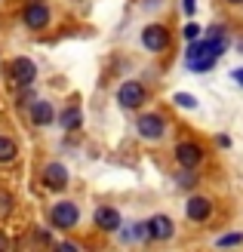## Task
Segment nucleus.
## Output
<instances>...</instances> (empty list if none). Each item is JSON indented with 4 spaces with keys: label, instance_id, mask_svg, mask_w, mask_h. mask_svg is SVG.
Wrapping results in <instances>:
<instances>
[{
    "label": "nucleus",
    "instance_id": "nucleus-21",
    "mask_svg": "<svg viewBox=\"0 0 243 252\" xmlns=\"http://www.w3.org/2000/svg\"><path fill=\"white\" fill-rule=\"evenodd\" d=\"M34 237H37V240H40V243H49V234H46V231H37Z\"/></svg>",
    "mask_w": 243,
    "mask_h": 252
},
{
    "label": "nucleus",
    "instance_id": "nucleus-6",
    "mask_svg": "<svg viewBox=\"0 0 243 252\" xmlns=\"http://www.w3.org/2000/svg\"><path fill=\"white\" fill-rule=\"evenodd\" d=\"M175 160L182 163L185 169H194L197 163L203 160V151H200V145H191V142H182L175 148Z\"/></svg>",
    "mask_w": 243,
    "mask_h": 252
},
{
    "label": "nucleus",
    "instance_id": "nucleus-20",
    "mask_svg": "<svg viewBox=\"0 0 243 252\" xmlns=\"http://www.w3.org/2000/svg\"><path fill=\"white\" fill-rule=\"evenodd\" d=\"M194 182H197V179H194L191 172H185V175H182V185H194Z\"/></svg>",
    "mask_w": 243,
    "mask_h": 252
},
{
    "label": "nucleus",
    "instance_id": "nucleus-24",
    "mask_svg": "<svg viewBox=\"0 0 243 252\" xmlns=\"http://www.w3.org/2000/svg\"><path fill=\"white\" fill-rule=\"evenodd\" d=\"M228 3H243V0H228Z\"/></svg>",
    "mask_w": 243,
    "mask_h": 252
},
{
    "label": "nucleus",
    "instance_id": "nucleus-13",
    "mask_svg": "<svg viewBox=\"0 0 243 252\" xmlns=\"http://www.w3.org/2000/svg\"><path fill=\"white\" fill-rule=\"evenodd\" d=\"M59 120H62V126H65V129H77V126H80V111H77V108H65Z\"/></svg>",
    "mask_w": 243,
    "mask_h": 252
},
{
    "label": "nucleus",
    "instance_id": "nucleus-1",
    "mask_svg": "<svg viewBox=\"0 0 243 252\" xmlns=\"http://www.w3.org/2000/svg\"><path fill=\"white\" fill-rule=\"evenodd\" d=\"M53 224L56 228H62V231H68V228H74L77 224V219H80V212H77V206L74 203H68V200H62V203H56L53 206Z\"/></svg>",
    "mask_w": 243,
    "mask_h": 252
},
{
    "label": "nucleus",
    "instance_id": "nucleus-22",
    "mask_svg": "<svg viewBox=\"0 0 243 252\" xmlns=\"http://www.w3.org/2000/svg\"><path fill=\"white\" fill-rule=\"evenodd\" d=\"M231 77H234V80H237V83L243 86V68H240V71H234V74H231Z\"/></svg>",
    "mask_w": 243,
    "mask_h": 252
},
{
    "label": "nucleus",
    "instance_id": "nucleus-14",
    "mask_svg": "<svg viewBox=\"0 0 243 252\" xmlns=\"http://www.w3.org/2000/svg\"><path fill=\"white\" fill-rule=\"evenodd\" d=\"M12 157H16V142L6 135H0V163H9Z\"/></svg>",
    "mask_w": 243,
    "mask_h": 252
},
{
    "label": "nucleus",
    "instance_id": "nucleus-10",
    "mask_svg": "<svg viewBox=\"0 0 243 252\" xmlns=\"http://www.w3.org/2000/svg\"><path fill=\"white\" fill-rule=\"evenodd\" d=\"M185 212H188V219H191V221H203V219H209L212 203H209L207 197H191V200H188V206H185Z\"/></svg>",
    "mask_w": 243,
    "mask_h": 252
},
{
    "label": "nucleus",
    "instance_id": "nucleus-19",
    "mask_svg": "<svg viewBox=\"0 0 243 252\" xmlns=\"http://www.w3.org/2000/svg\"><path fill=\"white\" fill-rule=\"evenodd\" d=\"M182 9L188 12V16H191V12H194L197 9V0H182Z\"/></svg>",
    "mask_w": 243,
    "mask_h": 252
},
{
    "label": "nucleus",
    "instance_id": "nucleus-15",
    "mask_svg": "<svg viewBox=\"0 0 243 252\" xmlns=\"http://www.w3.org/2000/svg\"><path fill=\"white\" fill-rule=\"evenodd\" d=\"M173 102H175L178 108H197V98H194V95H188V93H175V95H173Z\"/></svg>",
    "mask_w": 243,
    "mask_h": 252
},
{
    "label": "nucleus",
    "instance_id": "nucleus-5",
    "mask_svg": "<svg viewBox=\"0 0 243 252\" xmlns=\"http://www.w3.org/2000/svg\"><path fill=\"white\" fill-rule=\"evenodd\" d=\"M136 126H139V135H142V138H151V142H154V138H160V135H163L166 120H163L160 114H142Z\"/></svg>",
    "mask_w": 243,
    "mask_h": 252
},
{
    "label": "nucleus",
    "instance_id": "nucleus-2",
    "mask_svg": "<svg viewBox=\"0 0 243 252\" xmlns=\"http://www.w3.org/2000/svg\"><path fill=\"white\" fill-rule=\"evenodd\" d=\"M9 74H12V80H16L19 86H31V83L37 80V68H34V62H31V59H25V56H19V59L9 65Z\"/></svg>",
    "mask_w": 243,
    "mask_h": 252
},
{
    "label": "nucleus",
    "instance_id": "nucleus-8",
    "mask_svg": "<svg viewBox=\"0 0 243 252\" xmlns=\"http://www.w3.org/2000/svg\"><path fill=\"white\" fill-rule=\"evenodd\" d=\"M43 182L53 188V191H62V188L68 185V169L62 166V163H49V166L43 169Z\"/></svg>",
    "mask_w": 243,
    "mask_h": 252
},
{
    "label": "nucleus",
    "instance_id": "nucleus-23",
    "mask_svg": "<svg viewBox=\"0 0 243 252\" xmlns=\"http://www.w3.org/2000/svg\"><path fill=\"white\" fill-rule=\"evenodd\" d=\"M3 249H9V240H6L3 234H0V252H3Z\"/></svg>",
    "mask_w": 243,
    "mask_h": 252
},
{
    "label": "nucleus",
    "instance_id": "nucleus-7",
    "mask_svg": "<svg viewBox=\"0 0 243 252\" xmlns=\"http://www.w3.org/2000/svg\"><path fill=\"white\" fill-rule=\"evenodd\" d=\"M142 43L148 49H154V53L166 49V28H163V25H148V28L142 31Z\"/></svg>",
    "mask_w": 243,
    "mask_h": 252
},
{
    "label": "nucleus",
    "instance_id": "nucleus-3",
    "mask_svg": "<svg viewBox=\"0 0 243 252\" xmlns=\"http://www.w3.org/2000/svg\"><path fill=\"white\" fill-rule=\"evenodd\" d=\"M46 22H49L46 3H40V0H31V3L25 6V25H28V28H34V31H43Z\"/></svg>",
    "mask_w": 243,
    "mask_h": 252
},
{
    "label": "nucleus",
    "instance_id": "nucleus-12",
    "mask_svg": "<svg viewBox=\"0 0 243 252\" xmlns=\"http://www.w3.org/2000/svg\"><path fill=\"white\" fill-rule=\"evenodd\" d=\"M53 117H56V111H53V105H49V102H43V98H37V102L31 105V120H34L37 126L53 123Z\"/></svg>",
    "mask_w": 243,
    "mask_h": 252
},
{
    "label": "nucleus",
    "instance_id": "nucleus-16",
    "mask_svg": "<svg viewBox=\"0 0 243 252\" xmlns=\"http://www.w3.org/2000/svg\"><path fill=\"white\" fill-rule=\"evenodd\" d=\"M9 212H12V197L6 191H0V219H6Z\"/></svg>",
    "mask_w": 243,
    "mask_h": 252
},
{
    "label": "nucleus",
    "instance_id": "nucleus-18",
    "mask_svg": "<svg viewBox=\"0 0 243 252\" xmlns=\"http://www.w3.org/2000/svg\"><path fill=\"white\" fill-rule=\"evenodd\" d=\"M240 243H243V234H228L219 240V246H240Z\"/></svg>",
    "mask_w": 243,
    "mask_h": 252
},
{
    "label": "nucleus",
    "instance_id": "nucleus-17",
    "mask_svg": "<svg viewBox=\"0 0 243 252\" xmlns=\"http://www.w3.org/2000/svg\"><path fill=\"white\" fill-rule=\"evenodd\" d=\"M182 34H185V40H188V43H191V40H197V37H200V25H194V22L185 25V31H182Z\"/></svg>",
    "mask_w": 243,
    "mask_h": 252
},
{
    "label": "nucleus",
    "instance_id": "nucleus-11",
    "mask_svg": "<svg viewBox=\"0 0 243 252\" xmlns=\"http://www.w3.org/2000/svg\"><path fill=\"white\" fill-rule=\"evenodd\" d=\"M96 224L102 231H117L120 228V212L111 209V206H99L96 209Z\"/></svg>",
    "mask_w": 243,
    "mask_h": 252
},
{
    "label": "nucleus",
    "instance_id": "nucleus-9",
    "mask_svg": "<svg viewBox=\"0 0 243 252\" xmlns=\"http://www.w3.org/2000/svg\"><path fill=\"white\" fill-rule=\"evenodd\" d=\"M145 224H148V237H151V240H170V237H173V221L166 216H154Z\"/></svg>",
    "mask_w": 243,
    "mask_h": 252
},
{
    "label": "nucleus",
    "instance_id": "nucleus-4",
    "mask_svg": "<svg viewBox=\"0 0 243 252\" xmlns=\"http://www.w3.org/2000/svg\"><path fill=\"white\" fill-rule=\"evenodd\" d=\"M117 102L123 108H139L145 102V90H142V83H136V80H126L120 90H117Z\"/></svg>",
    "mask_w": 243,
    "mask_h": 252
}]
</instances>
